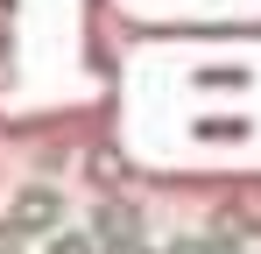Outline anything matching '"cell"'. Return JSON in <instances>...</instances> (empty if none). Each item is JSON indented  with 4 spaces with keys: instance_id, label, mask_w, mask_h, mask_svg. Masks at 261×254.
<instances>
[{
    "instance_id": "cell-1",
    "label": "cell",
    "mask_w": 261,
    "mask_h": 254,
    "mask_svg": "<svg viewBox=\"0 0 261 254\" xmlns=\"http://www.w3.org/2000/svg\"><path fill=\"white\" fill-rule=\"evenodd\" d=\"M57 219H64V198H57L49 184H21L14 205H7V226H14V233H49Z\"/></svg>"
},
{
    "instance_id": "cell-2",
    "label": "cell",
    "mask_w": 261,
    "mask_h": 254,
    "mask_svg": "<svg viewBox=\"0 0 261 254\" xmlns=\"http://www.w3.org/2000/svg\"><path fill=\"white\" fill-rule=\"evenodd\" d=\"M49 254H99V240H92V233H57Z\"/></svg>"
}]
</instances>
